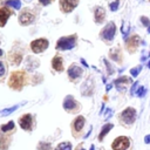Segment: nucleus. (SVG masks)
<instances>
[{
  "mask_svg": "<svg viewBox=\"0 0 150 150\" xmlns=\"http://www.w3.org/2000/svg\"><path fill=\"white\" fill-rule=\"evenodd\" d=\"M77 45V34H71V35H66V36H61L55 45V49L56 50H70L73 48H75Z\"/></svg>",
  "mask_w": 150,
  "mask_h": 150,
  "instance_id": "1",
  "label": "nucleus"
},
{
  "mask_svg": "<svg viewBox=\"0 0 150 150\" xmlns=\"http://www.w3.org/2000/svg\"><path fill=\"white\" fill-rule=\"evenodd\" d=\"M36 20V14L30 7H23L18 14V22L20 26H29Z\"/></svg>",
  "mask_w": 150,
  "mask_h": 150,
  "instance_id": "2",
  "label": "nucleus"
},
{
  "mask_svg": "<svg viewBox=\"0 0 150 150\" xmlns=\"http://www.w3.org/2000/svg\"><path fill=\"white\" fill-rule=\"evenodd\" d=\"M116 32H117L116 23L114 21H108L100 32V39L105 43H111L115 39Z\"/></svg>",
  "mask_w": 150,
  "mask_h": 150,
  "instance_id": "3",
  "label": "nucleus"
},
{
  "mask_svg": "<svg viewBox=\"0 0 150 150\" xmlns=\"http://www.w3.org/2000/svg\"><path fill=\"white\" fill-rule=\"evenodd\" d=\"M26 83V74L23 71H14L11 74L8 84L11 88L15 90H20Z\"/></svg>",
  "mask_w": 150,
  "mask_h": 150,
  "instance_id": "4",
  "label": "nucleus"
},
{
  "mask_svg": "<svg viewBox=\"0 0 150 150\" xmlns=\"http://www.w3.org/2000/svg\"><path fill=\"white\" fill-rule=\"evenodd\" d=\"M49 47V41L46 38H39L30 42V49L34 54L43 53Z\"/></svg>",
  "mask_w": 150,
  "mask_h": 150,
  "instance_id": "5",
  "label": "nucleus"
},
{
  "mask_svg": "<svg viewBox=\"0 0 150 150\" xmlns=\"http://www.w3.org/2000/svg\"><path fill=\"white\" fill-rule=\"evenodd\" d=\"M62 105H63V109H64L67 112H70V114H75V112H77V111L81 109L80 103H79L71 95H68V96L64 97Z\"/></svg>",
  "mask_w": 150,
  "mask_h": 150,
  "instance_id": "6",
  "label": "nucleus"
},
{
  "mask_svg": "<svg viewBox=\"0 0 150 150\" xmlns=\"http://www.w3.org/2000/svg\"><path fill=\"white\" fill-rule=\"evenodd\" d=\"M79 5H80V0H59V8L64 14H69L74 12Z\"/></svg>",
  "mask_w": 150,
  "mask_h": 150,
  "instance_id": "7",
  "label": "nucleus"
},
{
  "mask_svg": "<svg viewBox=\"0 0 150 150\" xmlns=\"http://www.w3.org/2000/svg\"><path fill=\"white\" fill-rule=\"evenodd\" d=\"M136 116H137L136 109L132 108V107H128V108H125V109L121 112L120 120H121V122H123L124 124H132V123L135 122V120H136Z\"/></svg>",
  "mask_w": 150,
  "mask_h": 150,
  "instance_id": "8",
  "label": "nucleus"
},
{
  "mask_svg": "<svg viewBox=\"0 0 150 150\" xmlns=\"http://www.w3.org/2000/svg\"><path fill=\"white\" fill-rule=\"evenodd\" d=\"M141 36L137 34H132L128 38H125V48L128 49L129 53H135L137 48L141 45Z\"/></svg>",
  "mask_w": 150,
  "mask_h": 150,
  "instance_id": "9",
  "label": "nucleus"
},
{
  "mask_svg": "<svg viewBox=\"0 0 150 150\" xmlns=\"http://www.w3.org/2000/svg\"><path fill=\"white\" fill-rule=\"evenodd\" d=\"M130 146V139L127 136H118L111 143L112 150H127Z\"/></svg>",
  "mask_w": 150,
  "mask_h": 150,
  "instance_id": "10",
  "label": "nucleus"
},
{
  "mask_svg": "<svg viewBox=\"0 0 150 150\" xmlns=\"http://www.w3.org/2000/svg\"><path fill=\"white\" fill-rule=\"evenodd\" d=\"M93 15H94V22L96 25H102L105 21L107 11L102 6H95L93 9Z\"/></svg>",
  "mask_w": 150,
  "mask_h": 150,
  "instance_id": "11",
  "label": "nucleus"
},
{
  "mask_svg": "<svg viewBox=\"0 0 150 150\" xmlns=\"http://www.w3.org/2000/svg\"><path fill=\"white\" fill-rule=\"evenodd\" d=\"M14 14V9L2 5L0 6V27H5L7 25L8 19Z\"/></svg>",
  "mask_w": 150,
  "mask_h": 150,
  "instance_id": "12",
  "label": "nucleus"
},
{
  "mask_svg": "<svg viewBox=\"0 0 150 150\" xmlns=\"http://www.w3.org/2000/svg\"><path fill=\"white\" fill-rule=\"evenodd\" d=\"M67 73H68V77H69L71 81H75L76 79H79V77L82 76L83 70H82V68H81L79 64H76V63H71V64L69 66Z\"/></svg>",
  "mask_w": 150,
  "mask_h": 150,
  "instance_id": "13",
  "label": "nucleus"
},
{
  "mask_svg": "<svg viewBox=\"0 0 150 150\" xmlns=\"http://www.w3.org/2000/svg\"><path fill=\"white\" fill-rule=\"evenodd\" d=\"M19 124H20L21 129H23L26 131H30L33 129V116L30 114H26V115L21 116L19 120Z\"/></svg>",
  "mask_w": 150,
  "mask_h": 150,
  "instance_id": "14",
  "label": "nucleus"
},
{
  "mask_svg": "<svg viewBox=\"0 0 150 150\" xmlns=\"http://www.w3.org/2000/svg\"><path fill=\"white\" fill-rule=\"evenodd\" d=\"M128 83H130V79L127 77V76H121V77H118L117 80L114 81V84H115L116 89L118 91H121V93H123V91L127 90Z\"/></svg>",
  "mask_w": 150,
  "mask_h": 150,
  "instance_id": "15",
  "label": "nucleus"
},
{
  "mask_svg": "<svg viewBox=\"0 0 150 150\" xmlns=\"http://www.w3.org/2000/svg\"><path fill=\"white\" fill-rule=\"evenodd\" d=\"M39 64H40L39 60L35 59V57H33V56H27L26 60H25V67L29 71H33L35 68L39 67Z\"/></svg>",
  "mask_w": 150,
  "mask_h": 150,
  "instance_id": "16",
  "label": "nucleus"
},
{
  "mask_svg": "<svg viewBox=\"0 0 150 150\" xmlns=\"http://www.w3.org/2000/svg\"><path fill=\"white\" fill-rule=\"evenodd\" d=\"M52 67L56 71H62L63 70V59L60 55H55L52 60Z\"/></svg>",
  "mask_w": 150,
  "mask_h": 150,
  "instance_id": "17",
  "label": "nucleus"
},
{
  "mask_svg": "<svg viewBox=\"0 0 150 150\" xmlns=\"http://www.w3.org/2000/svg\"><path fill=\"white\" fill-rule=\"evenodd\" d=\"M84 123H86V118L83 116H77L74 121H73V129L74 131H81L84 127Z\"/></svg>",
  "mask_w": 150,
  "mask_h": 150,
  "instance_id": "18",
  "label": "nucleus"
},
{
  "mask_svg": "<svg viewBox=\"0 0 150 150\" xmlns=\"http://www.w3.org/2000/svg\"><path fill=\"white\" fill-rule=\"evenodd\" d=\"M109 57L116 62H121L122 61V53H121V49L118 47H115V48H111L109 50Z\"/></svg>",
  "mask_w": 150,
  "mask_h": 150,
  "instance_id": "19",
  "label": "nucleus"
},
{
  "mask_svg": "<svg viewBox=\"0 0 150 150\" xmlns=\"http://www.w3.org/2000/svg\"><path fill=\"white\" fill-rule=\"evenodd\" d=\"M8 59H9V61H11V63L13 66H19L21 63V61H22V54L19 53V52H12L9 54Z\"/></svg>",
  "mask_w": 150,
  "mask_h": 150,
  "instance_id": "20",
  "label": "nucleus"
},
{
  "mask_svg": "<svg viewBox=\"0 0 150 150\" xmlns=\"http://www.w3.org/2000/svg\"><path fill=\"white\" fill-rule=\"evenodd\" d=\"M4 5L14 9V11H20L21 9V1L20 0H5L4 1Z\"/></svg>",
  "mask_w": 150,
  "mask_h": 150,
  "instance_id": "21",
  "label": "nucleus"
},
{
  "mask_svg": "<svg viewBox=\"0 0 150 150\" xmlns=\"http://www.w3.org/2000/svg\"><path fill=\"white\" fill-rule=\"evenodd\" d=\"M112 128H114V124H112V123H107V124H104V125L102 127V129H101V132L98 134V141L102 142L103 138H104V136H105Z\"/></svg>",
  "mask_w": 150,
  "mask_h": 150,
  "instance_id": "22",
  "label": "nucleus"
},
{
  "mask_svg": "<svg viewBox=\"0 0 150 150\" xmlns=\"http://www.w3.org/2000/svg\"><path fill=\"white\" fill-rule=\"evenodd\" d=\"M18 108H19V104H16V105H13V107H9V108H6V109H2V110H0V117H4V116H8L9 114L14 112V111H15Z\"/></svg>",
  "mask_w": 150,
  "mask_h": 150,
  "instance_id": "23",
  "label": "nucleus"
},
{
  "mask_svg": "<svg viewBox=\"0 0 150 150\" xmlns=\"http://www.w3.org/2000/svg\"><path fill=\"white\" fill-rule=\"evenodd\" d=\"M8 144H9V139L0 132V150H6L8 148Z\"/></svg>",
  "mask_w": 150,
  "mask_h": 150,
  "instance_id": "24",
  "label": "nucleus"
},
{
  "mask_svg": "<svg viewBox=\"0 0 150 150\" xmlns=\"http://www.w3.org/2000/svg\"><path fill=\"white\" fill-rule=\"evenodd\" d=\"M14 129H15V124H14V121H9L7 124H4V125H1V131H2V132L13 131Z\"/></svg>",
  "mask_w": 150,
  "mask_h": 150,
  "instance_id": "25",
  "label": "nucleus"
},
{
  "mask_svg": "<svg viewBox=\"0 0 150 150\" xmlns=\"http://www.w3.org/2000/svg\"><path fill=\"white\" fill-rule=\"evenodd\" d=\"M55 150H71V144L69 142H62L55 148Z\"/></svg>",
  "mask_w": 150,
  "mask_h": 150,
  "instance_id": "26",
  "label": "nucleus"
},
{
  "mask_svg": "<svg viewBox=\"0 0 150 150\" xmlns=\"http://www.w3.org/2000/svg\"><path fill=\"white\" fill-rule=\"evenodd\" d=\"M103 62H104V64H105V68H107V73H108V75L110 76V75H112L114 73H115V68L110 64V62L107 60V59H104L103 60Z\"/></svg>",
  "mask_w": 150,
  "mask_h": 150,
  "instance_id": "27",
  "label": "nucleus"
},
{
  "mask_svg": "<svg viewBox=\"0 0 150 150\" xmlns=\"http://www.w3.org/2000/svg\"><path fill=\"white\" fill-rule=\"evenodd\" d=\"M120 2H121V0H114V1H111L109 4V9L111 12H116L120 8Z\"/></svg>",
  "mask_w": 150,
  "mask_h": 150,
  "instance_id": "28",
  "label": "nucleus"
},
{
  "mask_svg": "<svg viewBox=\"0 0 150 150\" xmlns=\"http://www.w3.org/2000/svg\"><path fill=\"white\" fill-rule=\"evenodd\" d=\"M52 149V144L48 142H40L38 144V150H50Z\"/></svg>",
  "mask_w": 150,
  "mask_h": 150,
  "instance_id": "29",
  "label": "nucleus"
},
{
  "mask_svg": "<svg viewBox=\"0 0 150 150\" xmlns=\"http://www.w3.org/2000/svg\"><path fill=\"white\" fill-rule=\"evenodd\" d=\"M145 94H146V88L143 87V86H141V87L136 90V93H135V95H136L137 97H144Z\"/></svg>",
  "mask_w": 150,
  "mask_h": 150,
  "instance_id": "30",
  "label": "nucleus"
},
{
  "mask_svg": "<svg viewBox=\"0 0 150 150\" xmlns=\"http://www.w3.org/2000/svg\"><path fill=\"white\" fill-rule=\"evenodd\" d=\"M139 21H141V23L144 26V27H150V19L148 18V16H145V15H142L141 18H139Z\"/></svg>",
  "mask_w": 150,
  "mask_h": 150,
  "instance_id": "31",
  "label": "nucleus"
},
{
  "mask_svg": "<svg viewBox=\"0 0 150 150\" xmlns=\"http://www.w3.org/2000/svg\"><path fill=\"white\" fill-rule=\"evenodd\" d=\"M141 70H142V66H137V67H135V68H131V69H130V75L134 76V77H136V76L139 74Z\"/></svg>",
  "mask_w": 150,
  "mask_h": 150,
  "instance_id": "32",
  "label": "nucleus"
},
{
  "mask_svg": "<svg viewBox=\"0 0 150 150\" xmlns=\"http://www.w3.org/2000/svg\"><path fill=\"white\" fill-rule=\"evenodd\" d=\"M55 0H38V2H39V5H41V6H43V7H46V6H49L50 4H53Z\"/></svg>",
  "mask_w": 150,
  "mask_h": 150,
  "instance_id": "33",
  "label": "nucleus"
},
{
  "mask_svg": "<svg viewBox=\"0 0 150 150\" xmlns=\"http://www.w3.org/2000/svg\"><path fill=\"white\" fill-rule=\"evenodd\" d=\"M6 74V67H5V63L2 61H0V77L4 76Z\"/></svg>",
  "mask_w": 150,
  "mask_h": 150,
  "instance_id": "34",
  "label": "nucleus"
},
{
  "mask_svg": "<svg viewBox=\"0 0 150 150\" xmlns=\"http://www.w3.org/2000/svg\"><path fill=\"white\" fill-rule=\"evenodd\" d=\"M137 86H138V82L136 81L135 83H132V86H131V89H130V91H131V95H135V93H136V90H137Z\"/></svg>",
  "mask_w": 150,
  "mask_h": 150,
  "instance_id": "35",
  "label": "nucleus"
},
{
  "mask_svg": "<svg viewBox=\"0 0 150 150\" xmlns=\"http://www.w3.org/2000/svg\"><path fill=\"white\" fill-rule=\"evenodd\" d=\"M144 143H145V144H150V134L144 137Z\"/></svg>",
  "mask_w": 150,
  "mask_h": 150,
  "instance_id": "36",
  "label": "nucleus"
},
{
  "mask_svg": "<svg viewBox=\"0 0 150 150\" xmlns=\"http://www.w3.org/2000/svg\"><path fill=\"white\" fill-rule=\"evenodd\" d=\"M91 130H93V127H90V128H89V131H88V132L84 135V138H88V137H89V135L91 134Z\"/></svg>",
  "mask_w": 150,
  "mask_h": 150,
  "instance_id": "37",
  "label": "nucleus"
},
{
  "mask_svg": "<svg viewBox=\"0 0 150 150\" xmlns=\"http://www.w3.org/2000/svg\"><path fill=\"white\" fill-rule=\"evenodd\" d=\"M81 63H82V64H83V66H84V67H89V66H88V64H87V62H86V61H84V59H81Z\"/></svg>",
  "mask_w": 150,
  "mask_h": 150,
  "instance_id": "38",
  "label": "nucleus"
},
{
  "mask_svg": "<svg viewBox=\"0 0 150 150\" xmlns=\"http://www.w3.org/2000/svg\"><path fill=\"white\" fill-rule=\"evenodd\" d=\"M111 87H112L111 84H109V86H107V87H105V91H109V90L111 89Z\"/></svg>",
  "mask_w": 150,
  "mask_h": 150,
  "instance_id": "39",
  "label": "nucleus"
},
{
  "mask_svg": "<svg viewBox=\"0 0 150 150\" xmlns=\"http://www.w3.org/2000/svg\"><path fill=\"white\" fill-rule=\"evenodd\" d=\"M2 55H4V50L0 48V56H2Z\"/></svg>",
  "mask_w": 150,
  "mask_h": 150,
  "instance_id": "40",
  "label": "nucleus"
},
{
  "mask_svg": "<svg viewBox=\"0 0 150 150\" xmlns=\"http://www.w3.org/2000/svg\"><path fill=\"white\" fill-rule=\"evenodd\" d=\"M146 66H148V68H149V69H150V61H149V62H148V64H146Z\"/></svg>",
  "mask_w": 150,
  "mask_h": 150,
  "instance_id": "41",
  "label": "nucleus"
},
{
  "mask_svg": "<svg viewBox=\"0 0 150 150\" xmlns=\"http://www.w3.org/2000/svg\"><path fill=\"white\" fill-rule=\"evenodd\" d=\"M94 148H95V146H94V145H91V146H90V150H94Z\"/></svg>",
  "mask_w": 150,
  "mask_h": 150,
  "instance_id": "42",
  "label": "nucleus"
},
{
  "mask_svg": "<svg viewBox=\"0 0 150 150\" xmlns=\"http://www.w3.org/2000/svg\"><path fill=\"white\" fill-rule=\"evenodd\" d=\"M146 29H148V33H149V34H150V27H148V28H146Z\"/></svg>",
  "mask_w": 150,
  "mask_h": 150,
  "instance_id": "43",
  "label": "nucleus"
},
{
  "mask_svg": "<svg viewBox=\"0 0 150 150\" xmlns=\"http://www.w3.org/2000/svg\"><path fill=\"white\" fill-rule=\"evenodd\" d=\"M77 150H84V149H83V148H82V149H80V148H79V149H77Z\"/></svg>",
  "mask_w": 150,
  "mask_h": 150,
  "instance_id": "44",
  "label": "nucleus"
},
{
  "mask_svg": "<svg viewBox=\"0 0 150 150\" xmlns=\"http://www.w3.org/2000/svg\"><path fill=\"white\" fill-rule=\"evenodd\" d=\"M149 56H150V53H149Z\"/></svg>",
  "mask_w": 150,
  "mask_h": 150,
  "instance_id": "45",
  "label": "nucleus"
},
{
  "mask_svg": "<svg viewBox=\"0 0 150 150\" xmlns=\"http://www.w3.org/2000/svg\"><path fill=\"white\" fill-rule=\"evenodd\" d=\"M148 1H149V2H150V0H148Z\"/></svg>",
  "mask_w": 150,
  "mask_h": 150,
  "instance_id": "46",
  "label": "nucleus"
}]
</instances>
